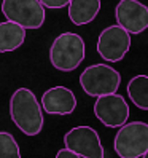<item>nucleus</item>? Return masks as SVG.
<instances>
[{
    "label": "nucleus",
    "instance_id": "nucleus-3",
    "mask_svg": "<svg viewBox=\"0 0 148 158\" xmlns=\"http://www.w3.org/2000/svg\"><path fill=\"white\" fill-rule=\"evenodd\" d=\"M121 83L119 72L107 64H94L81 72L80 85L88 96L99 98L116 93Z\"/></svg>",
    "mask_w": 148,
    "mask_h": 158
},
{
    "label": "nucleus",
    "instance_id": "nucleus-6",
    "mask_svg": "<svg viewBox=\"0 0 148 158\" xmlns=\"http://www.w3.org/2000/svg\"><path fill=\"white\" fill-rule=\"evenodd\" d=\"M131 48V34L119 24L110 26L100 32L97 39V53L108 62L121 61Z\"/></svg>",
    "mask_w": 148,
    "mask_h": 158
},
{
    "label": "nucleus",
    "instance_id": "nucleus-15",
    "mask_svg": "<svg viewBox=\"0 0 148 158\" xmlns=\"http://www.w3.org/2000/svg\"><path fill=\"white\" fill-rule=\"evenodd\" d=\"M70 0H40V3L45 8H53V10H58V8H64L69 5Z\"/></svg>",
    "mask_w": 148,
    "mask_h": 158
},
{
    "label": "nucleus",
    "instance_id": "nucleus-8",
    "mask_svg": "<svg viewBox=\"0 0 148 158\" xmlns=\"http://www.w3.org/2000/svg\"><path fill=\"white\" fill-rule=\"evenodd\" d=\"M94 115L102 125L108 128H119L127 123L129 106L123 96L112 93V94L99 96L94 104Z\"/></svg>",
    "mask_w": 148,
    "mask_h": 158
},
{
    "label": "nucleus",
    "instance_id": "nucleus-14",
    "mask_svg": "<svg viewBox=\"0 0 148 158\" xmlns=\"http://www.w3.org/2000/svg\"><path fill=\"white\" fill-rule=\"evenodd\" d=\"M0 158H21L16 139L6 131H0Z\"/></svg>",
    "mask_w": 148,
    "mask_h": 158
},
{
    "label": "nucleus",
    "instance_id": "nucleus-5",
    "mask_svg": "<svg viewBox=\"0 0 148 158\" xmlns=\"http://www.w3.org/2000/svg\"><path fill=\"white\" fill-rule=\"evenodd\" d=\"M2 13L24 29H38L45 23V8L40 0H3Z\"/></svg>",
    "mask_w": 148,
    "mask_h": 158
},
{
    "label": "nucleus",
    "instance_id": "nucleus-7",
    "mask_svg": "<svg viewBox=\"0 0 148 158\" xmlns=\"http://www.w3.org/2000/svg\"><path fill=\"white\" fill-rule=\"evenodd\" d=\"M64 144L81 158H104L99 133L91 126H75L64 136Z\"/></svg>",
    "mask_w": 148,
    "mask_h": 158
},
{
    "label": "nucleus",
    "instance_id": "nucleus-4",
    "mask_svg": "<svg viewBox=\"0 0 148 158\" xmlns=\"http://www.w3.org/2000/svg\"><path fill=\"white\" fill-rule=\"evenodd\" d=\"M113 147L119 158H140L148 150V123L132 122L119 126Z\"/></svg>",
    "mask_w": 148,
    "mask_h": 158
},
{
    "label": "nucleus",
    "instance_id": "nucleus-9",
    "mask_svg": "<svg viewBox=\"0 0 148 158\" xmlns=\"http://www.w3.org/2000/svg\"><path fill=\"white\" fill-rule=\"evenodd\" d=\"M118 24L129 34H142L148 29V6L138 0H119L115 8Z\"/></svg>",
    "mask_w": 148,
    "mask_h": 158
},
{
    "label": "nucleus",
    "instance_id": "nucleus-1",
    "mask_svg": "<svg viewBox=\"0 0 148 158\" xmlns=\"http://www.w3.org/2000/svg\"><path fill=\"white\" fill-rule=\"evenodd\" d=\"M10 117L26 136H37L43 128L40 102L29 88H19L10 99Z\"/></svg>",
    "mask_w": 148,
    "mask_h": 158
},
{
    "label": "nucleus",
    "instance_id": "nucleus-13",
    "mask_svg": "<svg viewBox=\"0 0 148 158\" xmlns=\"http://www.w3.org/2000/svg\"><path fill=\"white\" fill-rule=\"evenodd\" d=\"M127 96L140 110H148V75H135L127 83Z\"/></svg>",
    "mask_w": 148,
    "mask_h": 158
},
{
    "label": "nucleus",
    "instance_id": "nucleus-16",
    "mask_svg": "<svg viewBox=\"0 0 148 158\" xmlns=\"http://www.w3.org/2000/svg\"><path fill=\"white\" fill-rule=\"evenodd\" d=\"M56 158H81L78 153H75V152H72L70 148H61V150L56 153Z\"/></svg>",
    "mask_w": 148,
    "mask_h": 158
},
{
    "label": "nucleus",
    "instance_id": "nucleus-17",
    "mask_svg": "<svg viewBox=\"0 0 148 158\" xmlns=\"http://www.w3.org/2000/svg\"><path fill=\"white\" fill-rule=\"evenodd\" d=\"M142 158H148V150H146V152H145V153L142 155Z\"/></svg>",
    "mask_w": 148,
    "mask_h": 158
},
{
    "label": "nucleus",
    "instance_id": "nucleus-10",
    "mask_svg": "<svg viewBox=\"0 0 148 158\" xmlns=\"http://www.w3.org/2000/svg\"><path fill=\"white\" fill-rule=\"evenodd\" d=\"M42 107L51 115H69L77 109V98L66 86H53L43 93Z\"/></svg>",
    "mask_w": 148,
    "mask_h": 158
},
{
    "label": "nucleus",
    "instance_id": "nucleus-12",
    "mask_svg": "<svg viewBox=\"0 0 148 158\" xmlns=\"http://www.w3.org/2000/svg\"><path fill=\"white\" fill-rule=\"evenodd\" d=\"M26 29L13 21L0 23V53L14 51L24 43Z\"/></svg>",
    "mask_w": 148,
    "mask_h": 158
},
{
    "label": "nucleus",
    "instance_id": "nucleus-11",
    "mask_svg": "<svg viewBox=\"0 0 148 158\" xmlns=\"http://www.w3.org/2000/svg\"><path fill=\"white\" fill-rule=\"evenodd\" d=\"M69 18L75 26H85L96 19L100 11V0H70Z\"/></svg>",
    "mask_w": 148,
    "mask_h": 158
},
{
    "label": "nucleus",
    "instance_id": "nucleus-2",
    "mask_svg": "<svg viewBox=\"0 0 148 158\" xmlns=\"http://www.w3.org/2000/svg\"><path fill=\"white\" fill-rule=\"evenodd\" d=\"M85 40L78 34L64 32L56 37L50 48V61L61 72L75 70L85 59Z\"/></svg>",
    "mask_w": 148,
    "mask_h": 158
}]
</instances>
